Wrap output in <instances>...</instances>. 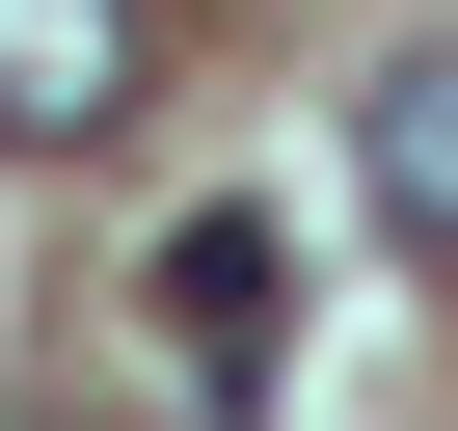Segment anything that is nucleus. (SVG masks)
Listing matches in <instances>:
<instances>
[{
    "label": "nucleus",
    "mask_w": 458,
    "mask_h": 431,
    "mask_svg": "<svg viewBox=\"0 0 458 431\" xmlns=\"http://www.w3.org/2000/svg\"><path fill=\"white\" fill-rule=\"evenodd\" d=\"M135 324H162V377H189L216 431H243V404L297 377V216H243V189H216V216H162V270H135Z\"/></svg>",
    "instance_id": "nucleus-1"
},
{
    "label": "nucleus",
    "mask_w": 458,
    "mask_h": 431,
    "mask_svg": "<svg viewBox=\"0 0 458 431\" xmlns=\"http://www.w3.org/2000/svg\"><path fill=\"white\" fill-rule=\"evenodd\" d=\"M108 108H135V0H0V135L81 162Z\"/></svg>",
    "instance_id": "nucleus-2"
},
{
    "label": "nucleus",
    "mask_w": 458,
    "mask_h": 431,
    "mask_svg": "<svg viewBox=\"0 0 458 431\" xmlns=\"http://www.w3.org/2000/svg\"><path fill=\"white\" fill-rule=\"evenodd\" d=\"M351 162H377V216L458 270V55H377V108H351Z\"/></svg>",
    "instance_id": "nucleus-3"
}]
</instances>
